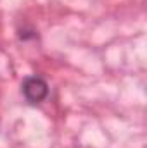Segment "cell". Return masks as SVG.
Wrapping results in <instances>:
<instances>
[{
    "label": "cell",
    "instance_id": "cell-1",
    "mask_svg": "<svg viewBox=\"0 0 147 148\" xmlns=\"http://www.w3.org/2000/svg\"><path fill=\"white\" fill-rule=\"evenodd\" d=\"M23 95L30 103H40L49 95V84L38 76H30L23 81Z\"/></svg>",
    "mask_w": 147,
    "mask_h": 148
}]
</instances>
